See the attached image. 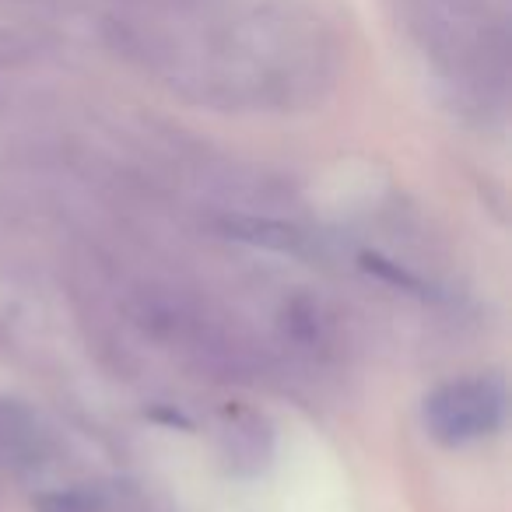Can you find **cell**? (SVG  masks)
<instances>
[{
  "instance_id": "6da1fadb",
  "label": "cell",
  "mask_w": 512,
  "mask_h": 512,
  "mask_svg": "<svg viewBox=\"0 0 512 512\" xmlns=\"http://www.w3.org/2000/svg\"><path fill=\"white\" fill-rule=\"evenodd\" d=\"M407 22L421 50L453 81L477 92H495L505 85V0H407Z\"/></svg>"
},
{
  "instance_id": "7a4b0ae2",
  "label": "cell",
  "mask_w": 512,
  "mask_h": 512,
  "mask_svg": "<svg viewBox=\"0 0 512 512\" xmlns=\"http://www.w3.org/2000/svg\"><path fill=\"white\" fill-rule=\"evenodd\" d=\"M505 418V393L498 379L446 383L425 400V425L446 446H463L498 432Z\"/></svg>"
},
{
  "instance_id": "3957f363",
  "label": "cell",
  "mask_w": 512,
  "mask_h": 512,
  "mask_svg": "<svg viewBox=\"0 0 512 512\" xmlns=\"http://www.w3.org/2000/svg\"><path fill=\"white\" fill-rule=\"evenodd\" d=\"M43 453V432L22 404H0V463L32 467Z\"/></svg>"
},
{
  "instance_id": "277c9868",
  "label": "cell",
  "mask_w": 512,
  "mask_h": 512,
  "mask_svg": "<svg viewBox=\"0 0 512 512\" xmlns=\"http://www.w3.org/2000/svg\"><path fill=\"white\" fill-rule=\"evenodd\" d=\"M228 232H235L239 239L256 242V246L278 249V253H295L302 246V235L295 228L281 225V221H267V218H228L225 221Z\"/></svg>"
},
{
  "instance_id": "5b68a950",
  "label": "cell",
  "mask_w": 512,
  "mask_h": 512,
  "mask_svg": "<svg viewBox=\"0 0 512 512\" xmlns=\"http://www.w3.org/2000/svg\"><path fill=\"white\" fill-rule=\"evenodd\" d=\"M39 512H95V498L88 491H53L36 502Z\"/></svg>"
}]
</instances>
